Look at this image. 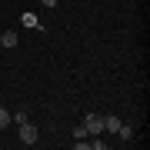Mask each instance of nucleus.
Here are the masks:
<instances>
[{
    "label": "nucleus",
    "instance_id": "nucleus-1",
    "mask_svg": "<svg viewBox=\"0 0 150 150\" xmlns=\"http://www.w3.org/2000/svg\"><path fill=\"white\" fill-rule=\"evenodd\" d=\"M83 127H87V134H90V137H97V134H103V117H100V113H87Z\"/></svg>",
    "mask_w": 150,
    "mask_h": 150
},
{
    "label": "nucleus",
    "instance_id": "nucleus-2",
    "mask_svg": "<svg viewBox=\"0 0 150 150\" xmlns=\"http://www.w3.org/2000/svg\"><path fill=\"white\" fill-rule=\"evenodd\" d=\"M20 140H23V144H37V127H33V123L27 120V123H20Z\"/></svg>",
    "mask_w": 150,
    "mask_h": 150
},
{
    "label": "nucleus",
    "instance_id": "nucleus-3",
    "mask_svg": "<svg viewBox=\"0 0 150 150\" xmlns=\"http://www.w3.org/2000/svg\"><path fill=\"white\" fill-rule=\"evenodd\" d=\"M0 43H4V47H17V33H13V30L0 33Z\"/></svg>",
    "mask_w": 150,
    "mask_h": 150
},
{
    "label": "nucleus",
    "instance_id": "nucleus-4",
    "mask_svg": "<svg viewBox=\"0 0 150 150\" xmlns=\"http://www.w3.org/2000/svg\"><path fill=\"white\" fill-rule=\"evenodd\" d=\"M103 130L117 134V130H120V120H117V117H103Z\"/></svg>",
    "mask_w": 150,
    "mask_h": 150
},
{
    "label": "nucleus",
    "instance_id": "nucleus-5",
    "mask_svg": "<svg viewBox=\"0 0 150 150\" xmlns=\"http://www.w3.org/2000/svg\"><path fill=\"white\" fill-rule=\"evenodd\" d=\"M117 134H120L123 144H130V140H134V130H130V127H123V123H120V130H117Z\"/></svg>",
    "mask_w": 150,
    "mask_h": 150
},
{
    "label": "nucleus",
    "instance_id": "nucleus-6",
    "mask_svg": "<svg viewBox=\"0 0 150 150\" xmlns=\"http://www.w3.org/2000/svg\"><path fill=\"white\" fill-rule=\"evenodd\" d=\"M4 127H10V110L0 107V130H4Z\"/></svg>",
    "mask_w": 150,
    "mask_h": 150
},
{
    "label": "nucleus",
    "instance_id": "nucleus-7",
    "mask_svg": "<svg viewBox=\"0 0 150 150\" xmlns=\"http://www.w3.org/2000/svg\"><path fill=\"white\" fill-rule=\"evenodd\" d=\"M10 117H13L17 123H27V120H30V113H27V110H17V113H10Z\"/></svg>",
    "mask_w": 150,
    "mask_h": 150
},
{
    "label": "nucleus",
    "instance_id": "nucleus-8",
    "mask_svg": "<svg viewBox=\"0 0 150 150\" xmlns=\"http://www.w3.org/2000/svg\"><path fill=\"white\" fill-rule=\"evenodd\" d=\"M74 137H77V140H83V137H87V127H83V123H80V127H74Z\"/></svg>",
    "mask_w": 150,
    "mask_h": 150
},
{
    "label": "nucleus",
    "instance_id": "nucleus-9",
    "mask_svg": "<svg viewBox=\"0 0 150 150\" xmlns=\"http://www.w3.org/2000/svg\"><path fill=\"white\" fill-rule=\"evenodd\" d=\"M40 4H43V7H57V0H40Z\"/></svg>",
    "mask_w": 150,
    "mask_h": 150
}]
</instances>
